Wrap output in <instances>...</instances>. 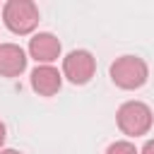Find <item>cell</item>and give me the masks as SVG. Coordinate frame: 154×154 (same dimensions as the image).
Segmentation results:
<instances>
[{"mask_svg": "<svg viewBox=\"0 0 154 154\" xmlns=\"http://www.w3.org/2000/svg\"><path fill=\"white\" fill-rule=\"evenodd\" d=\"M96 72V60L89 51H72L63 60V75L72 84H87Z\"/></svg>", "mask_w": 154, "mask_h": 154, "instance_id": "4", "label": "cell"}, {"mask_svg": "<svg viewBox=\"0 0 154 154\" xmlns=\"http://www.w3.org/2000/svg\"><path fill=\"white\" fill-rule=\"evenodd\" d=\"M2 22L12 34H31L38 24V7L31 0H10L2 7Z\"/></svg>", "mask_w": 154, "mask_h": 154, "instance_id": "1", "label": "cell"}, {"mask_svg": "<svg viewBox=\"0 0 154 154\" xmlns=\"http://www.w3.org/2000/svg\"><path fill=\"white\" fill-rule=\"evenodd\" d=\"M0 154H22V152H17V149H0Z\"/></svg>", "mask_w": 154, "mask_h": 154, "instance_id": "11", "label": "cell"}, {"mask_svg": "<svg viewBox=\"0 0 154 154\" xmlns=\"http://www.w3.org/2000/svg\"><path fill=\"white\" fill-rule=\"evenodd\" d=\"M26 67V53L17 43H0V75L17 77Z\"/></svg>", "mask_w": 154, "mask_h": 154, "instance_id": "7", "label": "cell"}, {"mask_svg": "<svg viewBox=\"0 0 154 154\" xmlns=\"http://www.w3.org/2000/svg\"><path fill=\"white\" fill-rule=\"evenodd\" d=\"M140 154H154V140H149L144 147H142V152Z\"/></svg>", "mask_w": 154, "mask_h": 154, "instance_id": "9", "label": "cell"}, {"mask_svg": "<svg viewBox=\"0 0 154 154\" xmlns=\"http://www.w3.org/2000/svg\"><path fill=\"white\" fill-rule=\"evenodd\" d=\"M116 120H118V128L123 135L128 137H140L144 132H149L152 128V108L142 101H125L118 113H116Z\"/></svg>", "mask_w": 154, "mask_h": 154, "instance_id": "3", "label": "cell"}, {"mask_svg": "<svg viewBox=\"0 0 154 154\" xmlns=\"http://www.w3.org/2000/svg\"><path fill=\"white\" fill-rule=\"evenodd\" d=\"M29 55L36 63H41V65H51L60 55V41H58V36H53L48 31L34 34L31 41H29Z\"/></svg>", "mask_w": 154, "mask_h": 154, "instance_id": "5", "label": "cell"}, {"mask_svg": "<svg viewBox=\"0 0 154 154\" xmlns=\"http://www.w3.org/2000/svg\"><path fill=\"white\" fill-rule=\"evenodd\" d=\"M147 77H149V67L137 55L116 58V63L111 65V79L120 89H140L147 82Z\"/></svg>", "mask_w": 154, "mask_h": 154, "instance_id": "2", "label": "cell"}, {"mask_svg": "<svg viewBox=\"0 0 154 154\" xmlns=\"http://www.w3.org/2000/svg\"><path fill=\"white\" fill-rule=\"evenodd\" d=\"M5 132H7V130H5V123L0 120V149H2V144H5Z\"/></svg>", "mask_w": 154, "mask_h": 154, "instance_id": "10", "label": "cell"}, {"mask_svg": "<svg viewBox=\"0 0 154 154\" xmlns=\"http://www.w3.org/2000/svg\"><path fill=\"white\" fill-rule=\"evenodd\" d=\"M60 84H63V75L53 65H38L31 72V87L41 96H55L60 91Z\"/></svg>", "mask_w": 154, "mask_h": 154, "instance_id": "6", "label": "cell"}, {"mask_svg": "<svg viewBox=\"0 0 154 154\" xmlns=\"http://www.w3.org/2000/svg\"><path fill=\"white\" fill-rule=\"evenodd\" d=\"M106 154H140V152L135 149V144H132V142H128V140H118V142L108 144Z\"/></svg>", "mask_w": 154, "mask_h": 154, "instance_id": "8", "label": "cell"}]
</instances>
